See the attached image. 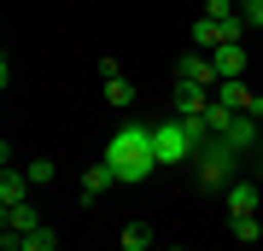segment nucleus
Listing matches in <instances>:
<instances>
[{
	"label": "nucleus",
	"instance_id": "obj_9",
	"mask_svg": "<svg viewBox=\"0 0 263 251\" xmlns=\"http://www.w3.org/2000/svg\"><path fill=\"white\" fill-rule=\"evenodd\" d=\"M222 41H228V29L216 24V18H205V12H199V18H193V47H199V53H216Z\"/></svg>",
	"mask_w": 263,
	"mask_h": 251
},
{
	"label": "nucleus",
	"instance_id": "obj_20",
	"mask_svg": "<svg viewBox=\"0 0 263 251\" xmlns=\"http://www.w3.org/2000/svg\"><path fill=\"white\" fill-rule=\"evenodd\" d=\"M257 152H263V140H257Z\"/></svg>",
	"mask_w": 263,
	"mask_h": 251
},
{
	"label": "nucleus",
	"instance_id": "obj_6",
	"mask_svg": "<svg viewBox=\"0 0 263 251\" xmlns=\"http://www.w3.org/2000/svg\"><path fill=\"white\" fill-rule=\"evenodd\" d=\"M222 199H228V216H257V205H263V193H257V181H246V176H240L234 187H228Z\"/></svg>",
	"mask_w": 263,
	"mask_h": 251
},
{
	"label": "nucleus",
	"instance_id": "obj_18",
	"mask_svg": "<svg viewBox=\"0 0 263 251\" xmlns=\"http://www.w3.org/2000/svg\"><path fill=\"white\" fill-rule=\"evenodd\" d=\"M170 251H187V245H170Z\"/></svg>",
	"mask_w": 263,
	"mask_h": 251
},
{
	"label": "nucleus",
	"instance_id": "obj_21",
	"mask_svg": "<svg viewBox=\"0 0 263 251\" xmlns=\"http://www.w3.org/2000/svg\"><path fill=\"white\" fill-rule=\"evenodd\" d=\"M240 6H246V0H240Z\"/></svg>",
	"mask_w": 263,
	"mask_h": 251
},
{
	"label": "nucleus",
	"instance_id": "obj_13",
	"mask_svg": "<svg viewBox=\"0 0 263 251\" xmlns=\"http://www.w3.org/2000/svg\"><path fill=\"white\" fill-rule=\"evenodd\" d=\"M18 251H59V234H53L47 222H41L35 234H24V240H18Z\"/></svg>",
	"mask_w": 263,
	"mask_h": 251
},
{
	"label": "nucleus",
	"instance_id": "obj_3",
	"mask_svg": "<svg viewBox=\"0 0 263 251\" xmlns=\"http://www.w3.org/2000/svg\"><path fill=\"white\" fill-rule=\"evenodd\" d=\"M216 100V88L205 82H176V93H170V117H205Z\"/></svg>",
	"mask_w": 263,
	"mask_h": 251
},
{
	"label": "nucleus",
	"instance_id": "obj_17",
	"mask_svg": "<svg viewBox=\"0 0 263 251\" xmlns=\"http://www.w3.org/2000/svg\"><path fill=\"white\" fill-rule=\"evenodd\" d=\"M240 18H246V29H263V0H246Z\"/></svg>",
	"mask_w": 263,
	"mask_h": 251
},
{
	"label": "nucleus",
	"instance_id": "obj_16",
	"mask_svg": "<svg viewBox=\"0 0 263 251\" xmlns=\"http://www.w3.org/2000/svg\"><path fill=\"white\" fill-rule=\"evenodd\" d=\"M152 245V228L146 222H129V228H123V251H146Z\"/></svg>",
	"mask_w": 263,
	"mask_h": 251
},
{
	"label": "nucleus",
	"instance_id": "obj_19",
	"mask_svg": "<svg viewBox=\"0 0 263 251\" xmlns=\"http://www.w3.org/2000/svg\"><path fill=\"white\" fill-rule=\"evenodd\" d=\"M257 169H263V152H257Z\"/></svg>",
	"mask_w": 263,
	"mask_h": 251
},
{
	"label": "nucleus",
	"instance_id": "obj_12",
	"mask_svg": "<svg viewBox=\"0 0 263 251\" xmlns=\"http://www.w3.org/2000/svg\"><path fill=\"white\" fill-rule=\"evenodd\" d=\"M105 105H111V111H129V105H135V82H123V76H105Z\"/></svg>",
	"mask_w": 263,
	"mask_h": 251
},
{
	"label": "nucleus",
	"instance_id": "obj_15",
	"mask_svg": "<svg viewBox=\"0 0 263 251\" xmlns=\"http://www.w3.org/2000/svg\"><path fill=\"white\" fill-rule=\"evenodd\" d=\"M24 176H29V187H47V181H59V164H53V158H35Z\"/></svg>",
	"mask_w": 263,
	"mask_h": 251
},
{
	"label": "nucleus",
	"instance_id": "obj_11",
	"mask_svg": "<svg viewBox=\"0 0 263 251\" xmlns=\"http://www.w3.org/2000/svg\"><path fill=\"white\" fill-rule=\"evenodd\" d=\"M111 181H117V176H111V164H94V169L82 176V205H94V199H100Z\"/></svg>",
	"mask_w": 263,
	"mask_h": 251
},
{
	"label": "nucleus",
	"instance_id": "obj_14",
	"mask_svg": "<svg viewBox=\"0 0 263 251\" xmlns=\"http://www.w3.org/2000/svg\"><path fill=\"white\" fill-rule=\"evenodd\" d=\"M228 234H234L240 245H252V240H263V222H257V216H234V222H228Z\"/></svg>",
	"mask_w": 263,
	"mask_h": 251
},
{
	"label": "nucleus",
	"instance_id": "obj_22",
	"mask_svg": "<svg viewBox=\"0 0 263 251\" xmlns=\"http://www.w3.org/2000/svg\"><path fill=\"white\" fill-rule=\"evenodd\" d=\"M146 251H152V245H146Z\"/></svg>",
	"mask_w": 263,
	"mask_h": 251
},
{
	"label": "nucleus",
	"instance_id": "obj_8",
	"mask_svg": "<svg viewBox=\"0 0 263 251\" xmlns=\"http://www.w3.org/2000/svg\"><path fill=\"white\" fill-rule=\"evenodd\" d=\"M0 222H6L12 234H35L41 228V210L29 205V199H24V205H0Z\"/></svg>",
	"mask_w": 263,
	"mask_h": 251
},
{
	"label": "nucleus",
	"instance_id": "obj_7",
	"mask_svg": "<svg viewBox=\"0 0 263 251\" xmlns=\"http://www.w3.org/2000/svg\"><path fill=\"white\" fill-rule=\"evenodd\" d=\"M252 100H257V93L246 88V76H234V82H216V105H228L234 117H246V111H252Z\"/></svg>",
	"mask_w": 263,
	"mask_h": 251
},
{
	"label": "nucleus",
	"instance_id": "obj_10",
	"mask_svg": "<svg viewBox=\"0 0 263 251\" xmlns=\"http://www.w3.org/2000/svg\"><path fill=\"white\" fill-rule=\"evenodd\" d=\"M29 199V176L24 169H6V176H0V205H24Z\"/></svg>",
	"mask_w": 263,
	"mask_h": 251
},
{
	"label": "nucleus",
	"instance_id": "obj_2",
	"mask_svg": "<svg viewBox=\"0 0 263 251\" xmlns=\"http://www.w3.org/2000/svg\"><path fill=\"white\" fill-rule=\"evenodd\" d=\"M240 169H246V152H234L222 134H211L205 146L193 152V181H199V193H228V187L240 181Z\"/></svg>",
	"mask_w": 263,
	"mask_h": 251
},
{
	"label": "nucleus",
	"instance_id": "obj_4",
	"mask_svg": "<svg viewBox=\"0 0 263 251\" xmlns=\"http://www.w3.org/2000/svg\"><path fill=\"white\" fill-rule=\"evenodd\" d=\"M176 82H205V88H216V65H211V53H181L176 59Z\"/></svg>",
	"mask_w": 263,
	"mask_h": 251
},
{
	"label": "nucleus",
	"instance_id": "obj_5",
	"mask_svg": "<svg viewBox=\"0 0 263 251\" xmlns=\"http://www.w3.org/2000/svg\"><path fill=\"white\" fill-rule=\"evenodd\" d=\"M211 65H216V82H234V76H246V41H222L211 53Z\"/></svg>",
	"mask_w": 263,
	"mask_h": 251
},
{
	"label": "nucleus",
	"instance_id": "obj_1",
	"mask_svg": "<svg viewBox=\"0 0 263 251\" xmlns=\"http://www.w3.org/2000/svg\"><path fill=\"white\" fill-rule=\"evenodd\" d=\"M105 164H111L117 181H146L158 169V140H152V123L141 117H123L111 140H105Z\"/></svg>",
	"mask_w": 263,
	"mask_h": 251
}]
</instances>
